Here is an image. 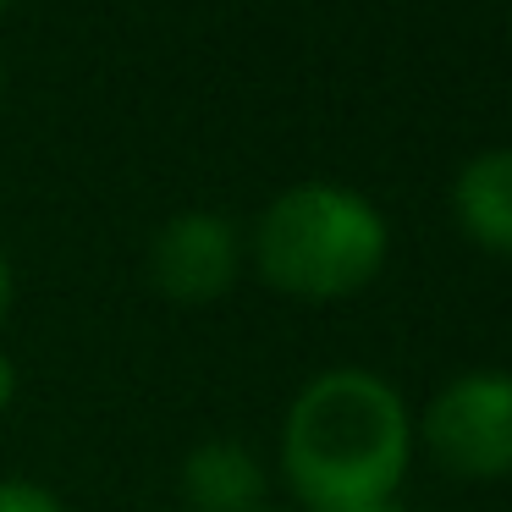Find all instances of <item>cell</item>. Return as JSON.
Masks as SVG:
<instances>
[{"mask_svg": "<svg viewBox=\"0 0 512 512\" xmlns=\"http://www.w3.org/2000/svg\"><path fill=\"white\" fill-rule=\"evenodd\" d=\"M281 452L298 496L320 512L386 501L408 463V413L386 380L331 369L292 402Z\"/></svg>", "mask_w": 512, "mask_h": 512, "instance_id": "6da1fadb", "label": "cell"}, {"mask_svg": "<svg viewBox=\"0 0 512 512\" xmlns=\"http://www.w3.org/2000/svg\"><path fill=\"white\" fill-rule=\"evenodd\" d=\"M254 254L265 281L298 298H342L358 292L386 259V221L375 204L336 182L287 188L254 232Z\"/></svg>", "mask_w": 512, "mask_h": 512, "instance_id": "7a4b0ae2", "label": "cell"}, {"mask_svg": "<svg viewBox=\"0 0 512 512\" xmlns=\"http://www.w3.org/2000/svg\"><path fill=\"white\" fill-rule=\"evenodd\" d=\"M424 441L446 468L474 479L512 474V380L507 375H463L430 402Z\"/></svg>", "mask_w": 512, "mask_h": 512, "instance_id": "3957f363", "label": "cell"}, {"mask_svg": "<svg viewBox=\"0 0 512 512\" xmlns=\"http://www.w3.org/2000/svg\"><path fill=\"white\" fill-rule=\"evenodd\" d=\"M149 270H155L160 292L182 303L221 298L237 276V237L221 215H177L155 232L149 248Z\"/></svg>", "mask_w": 512, "mask_h": 512, "instance_id": "277c9868", "label": "cell"}, {"mask_svg": "<svg viewBox=\"0 0 512 512\" xmlns=\"http://www.w3.org/2000/svg\"><path fill=\"white\" fill-rule=\"evenodd\" d=\"M182 496L199 512H254L259 496H265V474H259L248 446L204 441L182 463Z\"/></svg>", "mask_w": 512, "mask_h": 512, "instance_id": "5b68a950", "label": "cell"}, {"mask_svg": "<svg viewBox=\"0 0 512 512\" xmlns=\"http://www.w3.org/2000/svg\"><path fill=\"white\" fill-rule=\"evenodd\" d=\"M452 199L457 221L468 226L479 248L512 254V149H490V155L468 160Z\"/></svg>", "mask_w": 512, "mask_h": 512, "instance_id": "8992f818", "label": "cell"}, {"mask_svg": "<svg viewBox=\"0 0 512 512\" xmlns=\"http://www.w3.org/2000/svg\"><path fill=\"white\" fill-rule=\"evenodd\" d=\"M0 512H61V507H56V496H50V490L12 479V485H0Z\"/></svg>", "mask_w": 512, "mask_h": 512, "instance_id": "52a82bcc", "label": "cell"}, {"mask_svg": "<svg viewBox=\"0 0 512 512\" xmlns=\"http://www.w3.org/2000/svg\"><path fill=\"white\" fill-rule=\"evenodd\" d=\"M12 386H17V375H12V358L0 353V408H6V397H12Z\"/></svg>", "mask_w": 512, "mask_h": 512, "instance_id": "ba28073f", "label": "cell"}, {"mask_svg": "<svg viewBox=\"0 0 512 512\" xmlns=\"http://www.w3.org/2000/svg\"><path fill=\"white\" fill-rule=\"evenodd\" d=\"M6 309H12V270L0 259V320H6Z\"/></svg>", "mask_w": 512, "mask_h": 512, "instance_id": "9c48e42d", "label": "cell"}, {"mask_svg": "<svg viewBox=\"0 0 512 512\" xmlns=\"http://www.w3.org/2000/svg\"><path fill=\"white\" fill-rule=\"evenodd\" d=\"M342 512H397V501L386 496V501H364V507H342Z\"/></svg>", "mask_w": 512, "mask_h": 512, "instance_id": "30bf717a", "label": "cell"}, {"mask_svg": "<svg viewBox=\"0 0 512 512\" xmlns=\"http://www.w3.org/2000/svg\"><path fill=\"white\" fill-rule=\"evenodd\" d=\"M0 6H6V0H0Z\"/></svg>", "mask_w": 512, "mask_h": 512, "instance_id": "8fae6325", "label": "cell"}]
</instances>
